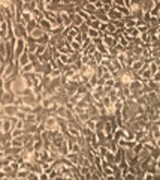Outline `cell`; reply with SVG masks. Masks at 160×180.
Segmentation results:
<instances>
[{
  "label": "cell",
  "mask_w": 160,
  "mask_h": 180,
  "mask_svg": "<svg viewBox=\"0 0 160 180\" xmlns=\"http://www.w3.org/2000/svg\"><path fill=\"white\" fill-rule=\"evenodd\" d=\"M139 161H141V158H139L138 155H133L130 159H127L129 165H132V167H138V165H139Z\"/></svg>",
  "instance_id": "17"
},
{
  "label": "cell",
  "mask_w": 160,
  "mask_h": 180,
  "mask_svg": "<svg viewBox=\"0 0 160 180\" xmlns=\"http://www.w3.org/2000/svg\"><path fill=\"white\" fill-rule=\"evenodd\" d=\"M103 42H105V45H106L108 48H112V47H115L120 41L118 39H115L112 35H109V33H106V35L103 36Z\"/></svg>",
  "instance_id": "5"
},
{
  "label": "cell",
  "mask_w": 160,
  "mask_h": 180,
  "mask_svg": "<svg viewBox=\"0 0 160 180\" xmlns=\"http://www.w3.org/2000/svg\"><path fill=\"white\" fill-rule=\"evenodd\" d=\"M102 102H103V104H105V107H109V105H112V102H111V99H109V96H108V95H105V96H103V98H102Z\"/></svg>",
  "instance_id": "32"
},
{
  "label": "cell",
  "mask_w": 160,
  "mask_h": 180,
  "mask_svg": "<svg viewBox=\"0 0 160 180\" xmlns=\"http://www.w3.org/2000/svg\"><path fill=\"white\" fill-rule=\"evenodd\" d=\"M53 65L50 63V62H47V63H43V69H42V74L43 75H51V72H53Z\"/></svg>",
  "instance_id": "15"
},
{
  "label": "cell",
  "mask_w": 160,
  "mask_h": 180,
  "mask_svg": "<svg viewBox=\"0 0 160 180\" xmlns=\"http://www.w3.org/2000/svg\"><path fill=\"white\" fill-rule=\"evenodd\" d=\"M96 47H97V51H100V53H103V54H108V53H109V51H108L109 48H108L106 45H105V42H100V44H97Z\"/></svg>",
  "instance_id": "21"
},
{
  "label": "cell",
  "mask_w": 160,
  "mask_h": 180,
  "mask_svg": "<svg viewBox=\"0 0 160 180\" xmlns=\"http://www.w3.org/2000/svg\"><path fill=\"white\" fill-rule=\"evenodd\" d=\"M54 179H58V170L57 168L50 173V180H54Z\"/></svg>",
  "instance_id": "34"
},
{
  "label": "cell",
  "mask_w": 160,
  "mask_h": 180,
  "mask_svg": "<svg viewBox=\"0 0 160 180\" xmlns=\"http://www.w3.org/2000/svg\"><path fill=\"white\" fill-rule=\"evenodd\" d=\"M139 2H142V0H139Z\"/></svg>",
  "instance_id": "40"
},
{
  "label": "cell",
  "mask_w": 160,
  "mask_h": 180,
  "mask_svg": "<svg viewBox=\"0 0 160 180\" xmlns=\"http://www.w3.org/2000/svg\"><path fill=\"white\" fill-rule=\"evenodd\" d=\"M39 24H40V27L43 29V32H47V33H50V35H51V32H53L54 27H53V24H51V23H50L47 18L40 20V21H39Z\"/></svg>",
  "instance_id": "6"
},
{
  "label": "cell",
  "mask_w": 160,
  "mask_h": 180,
  "mask_svg": "<svg viewBox=\"0 0 160 180\" xmlns=\"http://www.w3.org/2000/svg\"><path fill=\"white\" fill-rule=\"evenodd\" d=\"M24 134V131L23 129H19V128H15L14 131H12V138H17V137H21Z\"/></svg>",
  "instance_id": "27"
},
{
  "label": "cell",
  "mask_w": 160,
  "mask_h": 180,
  "mask_svg": "<svg viewBox=\"0 0 160 180\" xmlns=\"http://www.w3.org/2000/svg\"><path fill=\"white\" fill-rule=\"evenodd\" d=\"M17 101V93L15 92H5L2 93V99H0V105H9V104H15Z\"/></svg>",
  "instance_id": "1"
},
{
  "label": "cell",
  "mask_w": 160,
  "mask_h": 180,
  "mask_svg": "<svg viewBox=\"0 0 160 180\" xmlns=\"http://www.w3.org/2000/svg\"><path fill=\"white\" fill-rule=\"evenodd\" d=\"M47 48H48V45H42V44H37V48H36V54H37V56H42V54L47 51Z\"/></svg>",
  "instance_id": "22"
},
{
  "label": "cell",
  "mask_w": 160,
  "mask_h": 180,
  "mask_svg": "<svg viewBox=\"0 0 160 180\" xmlns=\"http://www.w3.org/2000/svg\"><path fill=\"white\" fill-rule=\"evenodd\" d=\"M50 38H51V35L45 32V33L40 36V38H37V39H36V42H37V44H42V45H48V42H50Z\"/></svg>",
  "instance_id": "11"
},
{
  "label": "cell",
  "mask_w": 160,
  "mask_h": 180,
  "mask_svg": "<svg viewBox=\"0 0 160 180\" xmlns=\"http://www.w3.org/2000/svg\"><path fill=\"white\" fill-rule=\"evenodd\" d=\"M89 30H90V26L85 23V21H84V23L79 26V32H81L82 35H87V33H89Z\"/></svg>",
  "instance_id": "23"
},
{
  "label": "cell",
  "mask_w": 160,
  "mask_h": 180,
  "mask_svg": "<svg viewBox=\"0 0 160 180\" xmlns=\"http://www.w3.org/2000/svg\"><path fill=\"white\" fill-rule=\"evenodd\" d=\"M150 14H151V17H160V2L159 3H156V6L150 11Z\"/></svg>",
  "instance_id": "19"
},
{
  "label": "cell",
  "mask_w": 160,
  "mask_h": 180,
  "mask_svg": "<svg viewBox=\"0 0 160 180\" xmlns=\"http://www.w3.org/2000/svg\"><path fill=\"white\" fill-rule=\"evenodd\" d=\"M141 39H142V42H150L151 44V36L148 32H145V33H141Z\"/></svg>",
  "instance_id": "29"
},
{
  "label": "cell",
  "mask_w": 160,
  "mask_h": 180,
  "mask_svg": "<svg viewBox=\"0 0 160 180\" xmlns=\"http://www.w3.org/2000/svg\"><path fill=\"white\" fill-rule=\"evenodd\" d=\"M142 149H144V143H136V146L133 147V152H135V155H139Z\"/></svg>",
  "instance_id": "28"
},
{
  "label": "cell",
  "mask_w": 160,
  "mask_h": 180,
  "mask_svg": "<svg viewBox=\"0 0 160 180\" xmlns=\"http://www.w3.org/2000/svg\"><path fill=\"white\" fill-rule=\"evenodd\" d=\"M81 134L84 135V137H91L93 134H94V131H91L89 126H85V125H82V129H81Z\"/></svg>",
  "instance_id": "20"
},
{
  "label": "cell",
  "mask_w": 160,
  "mask_h": 180,
  "mask_svg": "<svg viewBox=\"0 0 160 180\" xmlns=\"http://www.w3.org/2000/svg\"><path fill=\"white\" fill-rule=\"evenodd\" d=\"M153 80H154L156 83H160V71H159V72H156V74L153 75Z\"/></svg>",
  "instance_id": "36"
},
{
  "label": "cell",
  "mask_w": 160,
  "mask_h": 180,
  "mask_svg": "<svg viewBox=\"0 0 160 180\" xmlns=\"http://www.w3.org/2000/svg\"><path fill=\"white\" fill-rule=\"evenodd\" d=\"M84 11H85V12H89L90 15H93V14H96L97 8H96V5H94V3H90V2H89V3L84 6Z\"/></svg>",
  "instance_id": "13"
},
{
  "label": "cell",
  "mask_w": 160,
  "mask_h": 180,
  "mask_svg": "<svg viewBox=\"0 0 160 180\" xmlns=\"http://www.w3.org/2000/svg\"><path fill=\"white\" fill-rule=\"evenodd\" d=\"M87 35L91 38V39H94V38H99L100 36V33H99V30H96V29H91L90 27V30H89V33Z\"/></svg>",
  "instance_id": "25"
},
{
  "label": "cell",
  "mask_w": 160,
  "mask_h": 180,
  "mask_svg": "<svg viewBox=\"0 0 160 180\" xmlns=\"http://www.w3.org/2000/svg\"><path fill=\"white\" fill-rule=\"evenodd\" d=\"M71 47H72L73 51H81V53H82V44H81V42H78V41L73 39V41L71 42Z\"/></svg>",
  "instance_id": "16"
},
{
  "label": "cell",
  "mask_w": 160,
  "mask_h": 180,
  "mask_svg": "<svg viewBox=\"0 0 160 180\" xmlns=\"http://www.w3.org/2000/svg\"><path fill=\"white\" fill-rule=\"evenodd\" d=\"M43 33H45V32H43V29H42V27L39 26V27H36V29L33 30V32H32V33H30V35L33 36L35 39H37V38H40V36L43 35Z\"/></svg>",
  "instance_id": "18"
},
{
  "label": "cell",
  "mask_w": 160,
  "mask_h": 180,
  "mask_svg": "<svg viewBox=\"0 0 160 180\" xmlns=\"http://www.w3.org/2000/svg\"><path fill=\"white\" fill-rule=\"evenodd\" d=\"M18 111H19V107L17 104H9V105H3L0 108V114H5L8 117H12V116H17Z\"/></svg>",
  "instance_id": "2"
},
{
  "label": "cell",
  "mask_w": 160,
  "mask_h": 180,
  "mask_svg": "<svg viewBox=\"0 0 160 180\" xmlns=\"http://www.w3.org/2000/svg\"><path fill=\"white\" fill-rule=\"evenodd\" d=\"M114 5H117V6H126L124 0H114Z\"/></svg>",
  "instance_id": "37"
},
{
  "label": "cell",
  "mask_w": 160,
  "mask_h": 180,
  "mask_svg": "<svg viewBox=\"0 0 160 180\" xmlns=\"http://www.w3.org/2000/svg\"><path fill=\"white\" fill-rule=\"evenodd\" d=\"M117 32V26H115V23L114 21H108V29H106V33H109V35H114Z\"/></svg>",
  "instance_id": "14"
},
{
  "label": "cell",
  "mask_w": 160,
  "mask_h": 180,
  "mask_svg": "<svg viewBox=\"0 0 160 180\" xmlns=\"http://www.w3.org/2000/svg\"><path fill=\"white\" fill-rule=\"evenodd\" d=\"M15 63H17V65H19V68H23L24 65L30 63V54H29V51L26 50L24 53L19 56V59H18V60H15Z\"/></svg>",
  "instance_id": "4"
},
{
  "label": "cell",
  "mask_w": 160,
  "mask_h": 180,
  "mask_svg": "<svg viewBox=\"0 0 160 180\" xmlns=\"http://www.w3.org/2000/svg\"><path fill=\"white\" fill-rule=\"evenodd\" d=\"M29 72H35V65L30 62L27 65H24L21 69H19V74H29Z\"/></svg>",
  "instance_id": "12"
},
{
  "label": "cell",
  "mask_w": 160,
  "mask_h": 180,
  "mask_svg": "<svg viewBox=\"0 0 160 180\" xmlns=\"http://www.w3.org/2000/svg\"><path fill=\"white\" fill-rule=\"evenodd\" d=\"M84 125L89 126L91 131H96V120H94V119H89V120H87V122H85Z\"/></svg>",
  "instance_id": "26"
},
{
  "label": "cell",
  "mask_w": 160,
  "mask_h": 180,
  "mask_svg": "<svg viewBox=\"0 0 160 180\" xmlns=\"http://www.w3.org/2000/svg\"><path fill=\"white\" fill-rule=\"evenodd\" d=\"M141 6H142L144 12H150V11L156 6V3H154V0H142V2H141Z\"/></svg>",
  "instance_id": "8"
},
{
  "label": "cell",
  "mask_w": 160,
  "mask_h": 180,
  "mask_svg": "<svg viewBox=\"0 0 160 180\" xmlns=\"http://www.w3.org/2000/svg\"><path fill=\"white\" fill-rule=\"evenodd\" d=\"M43 110H45V107H43L42 104H36V105H35V110H33V113H35V114H40Z\"/></svg>",
  "instance_id": "30"
},
{
  "label": "cell",
  "mask_w": 160,
  "mask_h": 180,
  "mask_svg": "<svg viewBox=\"0 0 160 180\" xmlns=\"http://www.w3.org/2000/svg\"><path fill=\"white\" fill-rule=\"evenodd\" d=\"M19 110L29 114V113H33V110H35V107H32V105H26V104H23V105H19Z\"/></svg>",
  "instance_id": "24"
},
{
  "label": "cell",
  "mask_w": 160,
  "mask_h": 180,
  "mask_svg": "<svg viewBox=\"0 0 160 180\" xmlns=\"http://www.w3.org/2000/svg\"><path fill=\"white\" fill-rule=\"evenodd\" d=\"M123 33L132 36V38H138V36H141V32H139V29H138V27H129V29H124V30H123Z\"/></svg>",
  "instance_id": "9"
},
{
  "label": "cell",
  "mask_w": 160,
  "mask_h": 180,
  "mask_svg": "<svg viewBox=\"0 0 160 180\" xmlns=\"http://www.w3.org/2000/svg\"><path fill=\"white\" fill-rule=\"evenodd\" d=\"M157 146H159V147H160V138H159V140H157Z\"/></svg>",
  "instance_id": "39"
},
{
  "label": "cell",
  "mask_w": 160,
  "mask_h": 180,
  "mask_svg": "<svg viewBox=\"0 0 160 180\" xmlns=\"http://www.w3.org/2000/svg\"><path fill=\"white\" fill-rule=\"evenodd\" d=\"M51 78H57V77H61V69H53L51 72V75H50Z\"/></svg>",
  "instance_id": "33"
},
{
  "label": "cell",
  "mask_w": 160,
  "mask_h": 180,
  "mask_svg": "<svg viewBox=\"0 0 160 180\" xmlns=\"http://www.w3.org/2000/svg\"><path fill=\"white\" fill-rule=\"evenodd\" d=\"M108 17H109V20H111V21H120V20H123V18H124V15H123L120 11H117L115 8H112V9H109V11H108Z\"/></svg>",
  "instance_id": "3"
},
{
  "label": "cell",
  "mask_w": 160,
  "mask_h": 180,
  "mask_svg": "<svg viewBox=\"0 0 160 180\" xmlns=\"http://www.w3.org/2000/svg\"><path fill=\"white\" fill-rule=\"evenodd\" d=\"M94 5H96V8H97V9H100V8H103V2H102V0H97V2H96Z\"/></svg>",
  "instance_id": "38"
},
{
  "label": "cell",
  "mask_w": 160,
  "mask_h": 180,
  "mask_svg": "<svg viewBox=\"0 0 160 180\" xmlns=\"http://www.w3.org/2000/svg\"><path fill=\"white\" fill-rule=\"evenodd\" d=\"M23 104H26V105H32V107H35L36 104V95H26V96H23Z\"/></svg>",
  "instance_id": "7"
},
{
  "label": "cell",
  "mask_w": 160,
  "mask_h": 180,
  "mask_svg": "<svg viewBox=\"0 0 160 180\" xmlns=\"http://www.w3.org/2000/svg\"><path fill=\"white\" fill-rule=\"evenodd\" d=\"M71 18H72V26H75V27H79L85 21L79 14H73V15H71Z\"/></svg>",
  "instance_id": "10"
},
{
  "label": "cell",
  "mask_w": 160,
  "mask_h": 180,
  "mask_svg": "<svg viewBox=\"0 0 160 180\" xmlns=\"http://www.w3.org/2000/svg\"><path fill=\"white\" fill-rule=\"evenodd\" d=\"M144 21L145 23H150L151 21V14L150 12H144Z\"/></svg>",
  "instance_id": "35"
},
{
  "label": "cell",
  "mask_w": 160,
  "mask_h": 180,
  "mask_svg": "<svg viewBox=\"0 0 160 180\" xmlns=\"http://www.w3.org/2000/svg\"><path fill=\"white\" fill-rule=\"evenodd\" d=\"M150 71H151L153 75H154L156 72H159V66L156 65V62H151V63H150Z\"/></svg>",
  "instance_id": "31"
}]
</instances>
